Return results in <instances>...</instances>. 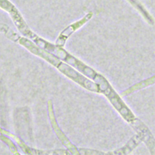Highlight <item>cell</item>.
<instances>
[{"label":"cell","mask_w":155,"mask_h":155,"mask_svg":"<svg viewBox=\"0 0 155 155\" xmlns=\"http://www.w3.org/2000/svg\"><path fill=\"white\" fill-rule=\"evenodd\" d=\"M89 15L90 14L87 15V16L85 18H84L81 21L76 22L71 25L68 26L66 29H65L60 35L59 37L58 38L56 43L58 45H63L66 41V39L74 31L76 30V29L78 28L79 27H81L84 22H85L88 19H89Z\"/></svg>","instance_id":"cell-1"}]
</instances>
